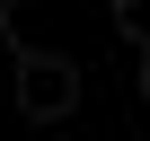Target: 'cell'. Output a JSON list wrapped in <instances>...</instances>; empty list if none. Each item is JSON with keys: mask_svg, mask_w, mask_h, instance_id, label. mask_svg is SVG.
I'll return each instance as SVG.
<instances>
[{"mask_svg": "<svg viewBox=\"0 0 150 141\" xmlns=\"http://www.w3.org/2000/svg\"><path fill=\"white\" fill-rule=\"evenodd\" d=\"M115 35H124L132 53L150 44V0H115Z\"/></svg>", "mask_w": 150, "mask_h": 141, "instance_id": "2", "label": "cell"}, {"mask_svg": "<svg viewBox=\"0 0 150 141\" xmlns=\"http://www.w3.org/2000/svg\"><path fill=\"white\" fill-rule=\"evenodd\" d=\"M141 97H150V44H141Z\"/></svg>", "mask_w": 150, "mask_h": 141, "instance_id": "3", "label": "cell"}, {"mask_svg": "<svg viewBox=\"0 0 150 141\" xmlns=\"http://www.w3.org/2000/svg\"><path fill=\"white\" fill-rule=\"evenodd\" d=\"M0 27H9V0H0Z\"/></svg>", "mask_w": 150, "mask_h": 141, "instance_id": "4", "label": "cell"}, {"mask_svg": "<svg viewBox=\"0 0 150 141\" xmlns=\"http://www.w3.org/2000/svg\"><path fill=\"white\" fill-rule=\"evenodd\" d=\"M71 106H80V70L62 53H44V44H27L18 53V115L27 123H62Z\"/></svg>", "mask_w": 150, "mask_h": 141, "instance_id": "1", "label": "cell"}]
</instances>
